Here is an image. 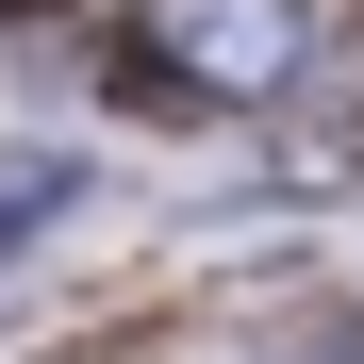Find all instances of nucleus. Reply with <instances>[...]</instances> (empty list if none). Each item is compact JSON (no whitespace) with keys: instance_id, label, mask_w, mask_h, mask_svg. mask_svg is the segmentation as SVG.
<instances>
[{"instance_id":"nucleus-1","label":"nucleus","mask_w":364,"mask_h":364,"mask_svg":"<svg viewBox=\"0 0 364 364\" xmlns=\"http://www.w3.org/2000/svg\"><path fill=\"white\" fill-rule=\"evenodd\" d=\"M133 50L182 100H282L315 50V0H133Z\"/></svg>"}]
</instances>
